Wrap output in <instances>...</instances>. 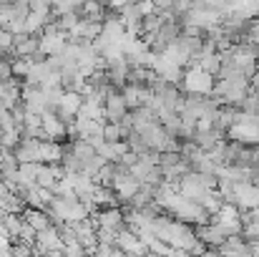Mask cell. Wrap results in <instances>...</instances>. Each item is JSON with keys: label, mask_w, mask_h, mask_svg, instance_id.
<instances>
[{"label": "cell", "mask_w": 259, "mask_h": 257, "mask_svg": "<svg viewBox=\"0 0 259 257\" xmlns=\"http://www.w3.org/2000/svg\"><path fill=\"white\" fill-rule=\"evenodd\" d=\"M10 3H15V5H20V8H30V0H10Z\"/></svg>", "instance_id": "13"}, {"label": "cell", "mask_w": 259, "mask_h": 257, "mask_svg": "<svg viewBox=\"0 0 259 257\" xmlns=\"http://www.w3.org/2000/svg\"><path fill=\"white\" fill-rule=\"evenodd\" d=\"M40 126L46 129L48 139H56V141H63L66 139V121L56 114L53 106H48V108L40 111Z\"/></svg>", "instance_id": "3"}, {"label": "cell", "mask_w": 259, "mask_h": 257, "mask_svg": "<svg viewBox=\"0 0 259 257\" xmlns=\"http://www.w3.org/2000/svg\"><path fill=\"white\" fill-rule=\"evenodd\" d=\"M126 111H128V106H126L121 91L111 86L108 93H106V98H103V119H106V121H121V116H123Z\"/></svg>", "instance_id": "2"}, {"label": "cell", "mask_w": 259, "mask_h": 257, "mask_svg": "<svg viewBox=\"0 0 259 257\" xmlns=\"http://www.w3.org/2000/svg\"><path fill=\"white\" fill-rule=\"evenodd\" d=\"M35 230L28 225V222H23L20 225V232H18V240H23V242H28V245H35Z\"/></svg>", "instance_id": "8"}, {"label": "cell", "mask_w": 259, "mask_h": 257, "mask_svg": "<svg viewBox=\"0 0 259 257\" xmlns=\"http://www.w3.org/2000/svg\"><path fill=\"white\" fill-rule=\"evenodd\" d=\"M20 217H23V222H28L35 232H40V230H46V227L53 225L48 209H40V207H28V204H25V209L20 212Z\"/></svg>", "instance_id": "5"}, {"label": "cell", "mask_w": 259, "mask_h": 257, "mask_svg": "<svg viewBox=\"0 0 259 257\" xmlns=\"http://www.w3.org/2000/svg\"><path fill=\"white\" fill-rule=\"evenodd\" d=\"M211 79H214V76L206 74V71H201V68H184V76H181L179 86H181L186 93H209L211 86H214Z\"/></svg>", "instance_id": "1"}, {"label": "cell", "mask_w": 259, "mask_h": 257, "mask_svg": "<svg viewBox=\"0 0 259 257\" xmlns=\"http://www.w3.org/2000/svg\"><path fill=\"white\" fill-rule=\"evenodd\" d=\"M189 10H191V0H174L171 15L181 18V15H184V13H189Z\"/></svg>", "instance_id": "10"}, {"label": "cell", "mask_w": 259, "mask_h": 257, "mask_svg": "<svg viewBox=\"0 0 259 257\" xmlns=\"http://www.w3.org/2000/svg\"><path fill=\"white\" fill-rule=\"evenodd\" d=\"M78 20H81V13H78V8H76V10H66V13L56 15L58 30H63V33H71V30L78 25Z\"/></svg>", "instance_id": "6"}, {"label": "cell", "mask_w": 259, "mask_h": 257, "mask_svg": "<svg viewBox=\"0 0 259 257\" xmlns=\"http://www.w3.org/2000/svg\"><path fill=\"white\" fill-rule=\"evenodd\" d=\"M8 51H13V33L10 30H0V56H5Z\"/></svg>", "instance_id": "9"}, {"label": "cell", "mask_w": 259, "mask_h": 257, "mask_svg": "<svg viewBox=\"0 0 259 257\" xmlns=\"http://www.w3.org/2000/svg\"><path fill=\"white\" fill-rule=\"evenodd\" d=\"M98 222V227H113V230H123V209L121 207H98L96 212H91Z\"/></svg>", "instance_id": "4"}, {"label": "cell", "mask_w": 259, "mask_h": 257, "mask_svg": "<svg viewBox=\"0 0 259 257\" xmlns=\"http://www.w3.org/2000/svg\"><path fill=\"white\" fill-rule=\"evenodd\" d=\"M103 139H106V141H118V139H123L121 124H118V121H103Z\"/></svg>", "instance_id": "7"}, {"label": "cell", "mask_w": 259, "mask_h": 257, "mask_svg": "<svg viewBox=\"0 0 259 257\" xmlns=\"http://www.w3.org/2000/svg\"><path fill=\"white\" fill-rule=\"evenodd\" d=\"M151 3H154L156 10H171V5H174V0H151Z\"/></svg>", "instance_id": "12"}, {"label": "cell", "mask_w": 259, "mask_h": 257, "mask_svg": "<svg viewBox=\"0 0 259 257\" xmlns=\"http://www.w3.org/2000/svg\"><path fill=\"white\" fill-rule=\"evenodd\" d=\"M8 79H13V63H10L8 58L0 56V84L8 81Z\"/></svg>", "instance_id": "11"}]
</instances>
